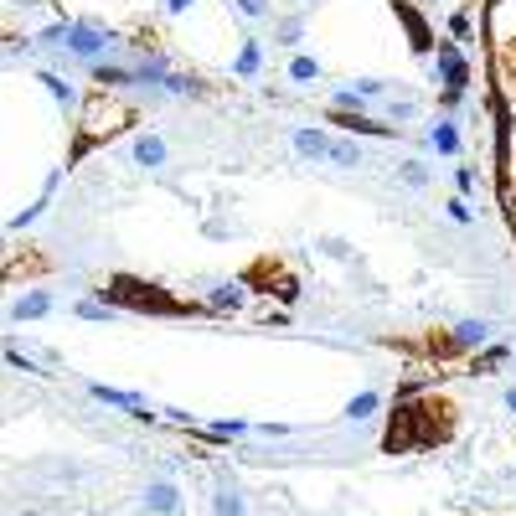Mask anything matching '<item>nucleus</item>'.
Wrapping results in <instances>:
<instances>
[{
  "label": "nucleus",
  "instance_id": "f257e3e1",
  "mask_svg": "<svg viewBox=\"0 0 516 516\" xmlns=\"http://www.w3.org/2000/svg\"><path fill=\"white\" fill-rule=\"evenodd\" d=\"M140 506H145V516H181L186 511V501H181V485L176 481H150L145 491H140Z\"/></svg>",
  "mask_w": 516,
  "mask_h": 516
},
{
  "label": "nucleus",
  "instance_id": "f03ea898",
  "mask_svg": "<svg viewBox=\"0 0 516 516\" xmlns=\"http://www.w3.org/2000/svg\"><path fill=\"white\" fill-rule=\"evenodd\" d=\"M67 57H78V63H98L104 52H109V32H98V26H67Z\"/></svg>",
  "mask_w": 516,
  "mask_h": 516
},
{
  "label": "nucleus",
  "instance_id": "7ed1b4c3",
  "mask_svg": "<svg viewBox=\"0 0 516 516\" xmlns=\"http://www.w3.org/2000/svg\"><path fill=\"white\" fill-rule=\"evenodd\" d=\"M129 161L140 165V171H161L171 161V145H165L161 134H134V145H129Z\"/></svg>",
  "mask_w": 516,
  "mask_h": 516
},
{
  "label": "nucleus",
  "instance_id": "20e7f679",
  "mask_svg": "<svg viewBox=\"0 0 516 516\" xmlns=\"http://www.w3.org/2000/svg\"><path fill=\"white\" fill-rule=\"evenodd\" d=\"M290 145H294V155H305V161H331V134L325 129H290Z\"/></svg>",
  "mask_w": 516,
  "mask_h": 516
},
{
  "label": "nucleus",
  "instance_id": "39448f33",
  "mask_svg": "<svg viewBox=\"0 0 516 516\" xmlns=\"http://www.w3.org/2000/svg\"><path fill=\"white\" fill-rule=\"evenodd\" d=\"M52 315V294L47 290H26L21 300H11V321H47Z\"/></svg>",
  "mask_w": 516,
  "mask_h": 516
},
{
  "label": "nucleus",
  "instance_id": "423d86ee",
  "mask_svg": "<svg viewBox=\"0 0 516 516\" xmlns=\"http://www.w3.org/2000/svg\"><path fill=\"white\" fill-rule=\"evenodd\" d=\"M429 150H434V155H460V150H465L460 124H454V119H434V129H429Z\"/></svg>",
  "mask_w": 516,
  "mask_h": 516
},
{
  "label": "nucleus",
  "instance_id": "0eeeda50",
  "mask_svg": "<svg viewBox=\"0 0 516 516\" xmlns=\"http://www.w3.org/2000/svg\"><path fill=\"white\" fill-rule=\"evenodd\" d=\"M212 516H248V501H243V491L238 485H217L212 491Z\"/></svg>",
  "mask_w": 516,
  "mask_h": 516
},
{
  "label": "nucleus",
  "instance_id": "6e6552de",
  "mask_svg": "<svg viewBox=\"0 0 516 516\" xmlns=\"http://www.w3.org/2000/svg\"><path fill=\"white\" fill-rule=\"evenodd\" d=\"M243 300H248V284H233V279H227V284H217V290L207 294V310H238Z\"/></svg>",
  "mask_w": 516,
  "mask_h": 516
},
{
  "label": "nucleus",
  "instance_id": "1a4fd4ad",
  "mask_svg": "<svg viewBox=\"0 0 516 516\" xmlns=\"http://www.w3.org/2000/svg\"><path fill=\"white\" fill-rule=\"evenodd\" d=\"M450 341H454V346H485V341H491V325H485V321H460L450 331Z\"/></svg>",
  "mask_w": 516,
  "mask_h": 516
},
{
  "label": "nucleus",
  "instance_id": "9d476101",
  "mask_svg": "<svg viewBox=\"0 0 516 516\" xmlns=\"http://www.w3.org/2000/svg\"><path fill=\"white\" fill-rule=\"evenodd\" d=\"M439 78L450 83V88H465V57H460V47H444V57H439Z\"/></svg>",
  "mask_w": 516,
  "mask_h": 516
},
{
  "label": "nucleus",
  "instance_id": "9b49d317",
  "mask_svg": "<svg viewBox=\"0 0 516 516\" xmlns=\"http://www.w3.org/2000/svg\"><path fill=\"white\" fill-rule=\"evenodd\" d=\"M258 67H263V52H258V42H243V52L233 57V78H258Z\"/></svg>",
  "mask_w": 516,
  "mask_h": 516
},
{
  "label": "nucleus",
  "instance_id": "f8f14e48",
  "mask_svg": "<svg viewBox=\"0 0 516 516\" xmlns=\"http://www.w3.org/2000/svg\"><path fill=\"white\" fill-rule=\"evenodd\" d=\"M88 392H94L98 403H114V408H145V398H140V392H119V387H104V382H94Z\"/></svg>",
  "mask_w": 516,
  "mask_h": 516
},
{
  "label": "nucleus",
  "instance_id": "ddd939ff",
  "mask_svg": "<svg viewBox=\"0 0 516 516\" xmlns=\"http://www.w3.org/2000/svg\"><path fill=\"white\" fill-rule=\"evenodd\" d=\"M377 408H382V398H377V392L367 387V392H356V398H352L346 408H341V413H346V419H372Z\"/></svg>",
  "mask_w": 516,
  "mask_h": 516
},
{
  "label": "nucleus",
  "instance_id": "4468645a",
  "mask_svg": "<svg viewBox=\"0 0 516 516\" xmlns=\"http://www.w3.org/2000/svg\"><path fill=\"white\" fill-rule=\"evenodd\" d=\"M398 181H403L408 192H423V186H429V165H423V161H403V165H398Z\"/></svg>",
  "mask_w": 516,
  "mask_h": 516
},
{
  "label": "nucleus",
  "instance_id": "2eb2a0df",
  "mask_svg": "<svg viewBox=\"0 0 516 516\" xmlns=\"http://www.w3.org/2000/svg\"><path fill=\"white\" fill-rule=\"evenodd\" d=\"M248 429H253L248 419H212V423H207V434H212V439H243Z\"/></svg>",
  "mask_w": 516,
  "mask_h": 516
},
{
  "label": "nucleus",
  "instance_id": "dca6fc26",
  "mask_svg": "<svg viewBox=\"0 0 516 516\" xmlns=\"http://www.w3.org/2000/svg\"><path fill=\"white\" fill-rule=\"evenodd\" d=\"M290 78L294 83H315L321 78V63H315L310 52H300V57H290Z\"/></svg>",
  "mask_w": 516,
  "mask_h": 516
},
{
  "label": "nucleus",
  "instance_id": "f3484780",
  "mask_svg": "<svg viewBox=\"0 0 516 516\" xmlns=\"http://www.w3.org/2000/svg\"><path fill=\"white\" fill-rule=\"evenodd\" d=\"M382 114H387V124H408V119H413V98H387L382 104Z\"/></svg>",
  "mask_w": 516,
  "mask_h": 516
},
{
  "label": "nucleus",
  "instance_id": "a211bd4d",
  "mask_svg": "<svg viewBox=\"0 0 516 516\" xmlns=\"http://www.w3.org/2000/svg\"><path fill=\"white\" fill-rule=\"evenodd\" d=\"M331 165H346V171H352V165H362V145L336 140V145H331Z\"/></svg>",
  "mask_w": 516,
  "mask_h": 516
},
{
  "label": "nucleus",
  "instance_id": "6ab92c4d",
  "mask_svg": "<svg viewBox=\"0 0 516 516\" xmlns=\"http://www.w3.org/2000/svg\"><path fill=\"white\" fill-rule=\"evenodd\" d=\"M279 42H284V47H294V42H300V36H305V16H300V11H294V16H284L279 21Z\"/></svg>",
  "mask_w": 516,
  "mask_h": 516
},
{
  "label": "nucleus",
  "instance_id": "aec40b11",
  "mask_svg": "<svg viewBox=\"0 0 516 516\" xmlns=\"http://www.w3.org/2000/svg\"><path fill=\"white\" fill-rule=\"evenodd\" d=\"M73 315H78V321H114V305H88V300H83V305H73Z\"/></svg>",
  "mask_w": 516,
  "mask_h": 516
},
{
  "label": "nucleus",
  "instance_id": "412c9836",
  "mask_svg": "<svg viewBox=\"0 0 516 516\" xmlns=\"http://www.w3.org/2000/svg\"><path fill=\"white\" fill-rule=\"evenodd\" d=\"M42 83H47V88H52V98H57L63 109H73V88H67L63 78H52V73H42Z\"/></svg>",
  "mask_w": 516,
  "mask_h": 516
},
{
  "label": "nucleus",
  "instance_id": "4be33fe9",
  "mask_svg": "<svg viewBox=\"0 0 516 516\" xmlns=\"http://www.w3.org/2000/svg\"><path fill=\"white\" fill-rule=\"evenodd\" d=\"M233 5H238V16H248V21L269 16V0H233Z\"/></svg>",
  "mask_w": 516,
  "mask_h": 516
},
{
  "label": "nucleus",
  "instance_id": "5701e85b",
  "mask_svg": "<svg viewBox=\"0 0 516 516\" xmlns=\"http://www.w3.org/2000/svg\"><path fill=\"white\" fill-rule=\"evenodd\" d=\"M321 248L325 253H336V258H352V243L346 238H321Z\"/></svg>",
  "mask_w": 516,
  "mask_h": 516
},
{
  "label": "nucleus",
  "instance_id": "b1692460",
  "mask_svg": "<svg viewBox=\"0 0 516 516\" xmlns=\"http://www.w3.org/2000/svg\"><path fill=\"white\" fill-rule=\"evenodd\" d=\"M258 434L263 439H284V434H294L290 423H258Z\"/></svg>",
  "mask_w": 516,
  "mask_h": 516
},
{
  "label": "nucleus",
  "instance_id": "393cba45",
  "mask_svg": "<svg viewBox=\"0 0 516 516\" xmlns=\"http://www.w3.org/2000/svg\"><path fill=\"white\" fill-rule=\"evenodd\" d=\"M450 223H460V227L470 223V207H465V202H460V196H454V202H450Z\"/></svg>",
  "mask_w": 516,
  "mask_h": 516
},
{
  "label": "nucleus",
  "instance_id": "a878e982",
  "mask_svg": "<svg viewBox=\"0 0 516 516\" xmlns=\"http://www.w3.org/2000/svg\"><path fill=\"white\" fill-rule=\"evenodd\" d=\"M454 186H460V192H475V171H454Z\"/></svg>",
  "mask_w": 516,
  "mask_h": 516
},
{
  "label": "nucleus",
  "instance_id": "bb28decb",
  "mask_svg": "<svg viewBox=\"0 0 516 516\" xmlns=\"http://www.w3.org/2000/svg\"><path fill=\"white\" fill-rule=\"evenodd\" d=\"M186 5H192V0H165V11H171V16H181Z\"/></svg>",
  "mask_w": 516,
  "mask_h": 516
},
{
  "label": "nucleus",
  "instance_id": "cd10ccee",
  "mask_svg": "<svg viewBox=\"0 0 516 516\" xmlns=\"http://www.w3.org/2000/svg\"><path fill=\"white\" fill-rule=\"evenodd\" d=\"M506 413H516V387H506Z\"/></svg>",
  "mask_w": 516,
  "mask_h": 516
},
{
  "label": "nucleus",
  "instance_id": "c85d7f7f",
  "mask_svg": "<svg viewBox=\"0 0 516 516\" xmlns=\"http://www.w3.org/2000/svg\"><path fill=\"white\" fill-rule=\"evenodd\" d=\"M305 5H315V0H305Z\"/></svg>",
  "mask_w": 516,
  "mask_h": 516
}]
</instances>
